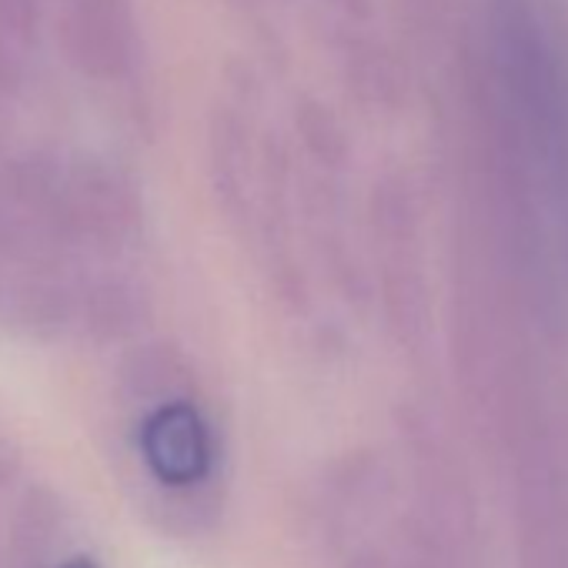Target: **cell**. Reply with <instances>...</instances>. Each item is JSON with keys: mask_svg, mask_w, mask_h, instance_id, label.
Instances as JSON below:
<instances>
[{"mask_svg": "<svg viewBox=\"0 0 568 568\" xmlns=\"http://www.w3.org/2000/svg\"><path fill=\"white\" fill-rule=\"evenodd\" d=\"M64 568H98L94 561H88V558H74V561H68Z\"/></svg>", "mask_w": 568, "mask_h": 568, "instance_id": "cell-4", "label": "cell"}, {"mask_svg": "<svg viewBox=\"0 0 568 568\" xmlns=\"http://www.w3.org/2000/svg\"><path fill=\"white\" fill-rule=\"evenodd\" d=\"M68 61L94 81H121L138 64V24L128 0H58Z\"/></svg>", "mask_w": 568, "mask_h": 568, "instance_id": "cell-1", "label": "cell"}, {"mask_svg": "<svg viewBox=\"0 0 568 568\" xmlns=\"http://www.w3.org/2000/svg\"><path fill=\"white\" fill-rule=\"evenodd\" d=\"M141 452L164 485H191L204 478L214 458L207 422L187 402H168L148 415L141 428Z\"/></svg>", "mask_w": 568, "mask_h": 568, "instance_id": "cell-2", "label": "cell"}, {"mask_svg": "<svg viewBox=\"0 0 568 568\" xmlns=\"http://www.w3.org/2000/svg\"><path fill=\"white\" fill-rule=\"evenodd\" d=\"M41 0H0V91L11 94L24 84L38 54Z\"/></svg>", "mask_w": 568, "mask_h": 568, "instance_id": "cell-3", "label": "cell"}]
</instances>
